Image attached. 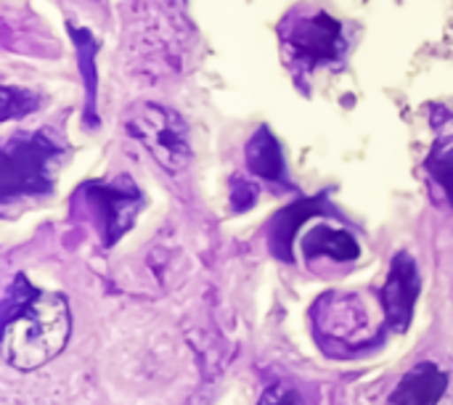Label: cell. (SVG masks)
I'll return each instance as SVG.
<instances>
[{"label":"cell","mask_w":453,"mask_h":405,"mask_svg":"<svg viewBox=\"0 0 453 405\" xmlns=\"http://www.w3.org/2000/svg\"><path fill=\"white\" fill-rule=\"evenodd\" d=\"M3 361L19 371H35L50 363L69 342V302L53 292H37L24 276L16 279L3 308Z\"/></svg>","instance_id":"1"},{"label":"cell","mask_w":453,"mask_h":405,"mask_svg":"<svg viewBox=\"0 0 453 405\" xmlns=\"http://www.w3.org/2000/svg\"><path fill=\"white\" fill-rule=\"evenodd\" d=\"M127 130L165 170L178 172L188 164V127L173 109L159 103H135L127 114Z\"/></svg>","instance_id":"2"},{"label":"cell","mask_w":453,"mask_h":405,"mask_svg":"<svg viewBox=\"0 0 453 405\" xmlns=\"http://www.w3.org/2000/svg\"><path fill=\"white\" fill-rule=\"evenodd\" d=\"M58 149L42 133L16 138L3 149V172L0 191L3 196L16 194H40L50 186V162Z\"/></svg>","instance_id":"3"},{"label":"cell","mask_w":453,"mask_h":405,"mask_svg":"<svg viewBox=\"0 0 453 405\" xmlns=\"http://www.w3.org/2000/svg\"><path fill=\"white\" fill-rule=\"evenodd\" d=\"M88 202L96 210V218L104 225V244L111 247L130 225L141 210V194L130 180L117 183H90L85 188Z\"/></svg>","instance_id":"4"},{"label":"cell","mask_w":453,"mask_h":405,"mask_svg":"<svg viewBox=\"0 0 453 405\" xmlns=\"http://www.w3.org/2000/svg\"><path fill=\"white\" fill-rule=\"evenodd\" d=\"M419 289H422L419 271H417V263L411 260V255H406V252L395 255L388 281L382 284V310H385L388 324L395 332L409 329Z\"/></svg>","instance_id":"5"},{"label":"cell","mask_w":453,"mask_h":405,"mask_svg":"<svg viewBox=\"0 0 453 405\" xmlns=\"http://www.w3.org/2000/svg\"><path fill=\"white\" fill-rule=\"evenodd\" d=\"M287 37L297 48L300 56H308L316 61L334 58L342 50V27L326 13L300 19L297 27Z\"/></svg>","instance_id":"6"},{"label":"cell","mask_w":453,"mask_h":405,"mask_svg":"<svg viewBox=\"0 0 453 405\" xmlns=\"http://www.w3.org/2000/svg\"><path fill=\"white\" fill-rule=\"evenodd\" d=\"M449 374L435 363H419L403 374L390 395L393 405H438L446 395Z\"/></svg>","instance_id":"7"},{"label":"cell","mask_w":453,"mask_h":405,"mask_svg":"<svg viewBox=\"0 0 453 405\" xmlns=\"http://www.w3.org/2000/svg\"><path fill=\"white\" fill-rule=\"evenodd\" d=\"M303 255L308 260L316 257H332L337 263H350L361 255L358 241L342 231V228H332V225H316L313 231L305 233L303 239Z\"/></svg>","instance_id":"8"},{"label":"cell","mask_w":453,"mask_h":405,"mask_svg":"<svg viewBox=\"0 0 453 405\" xmlns=\"http://www.w3.org/2000/svg\"><path fill=\"white\" fill-rule=\"evenodd\" d=\"M247 164L263 180H281L284 178V157L279 141L271 135L268 127H260L247 143Z\"/></svg>","instance_id":"9"},{"label":"cell","mask_w":453,"mask_h":405,"mask_svg":"<svg viewBox=\"0 0 453 405\" xmlns=\"http://www.w3.org/2000/svg\"><path fill=\"white\" fill-rule=\"evenodd\" d=\"M316 210H319L316 199H303V202L287 207L284 212H279L273 218V223H271V249H273V255H279L281 260L292 257V252H289L292 239H295L297 228L305 223V218L311 212H316Z\"/></svg>","instance_id":"10"},{"label":"cell","mask_w":453,"mask_h":405,"mask_svg":"<svg viewBox=\"0 0 453 405\" xmlns=\"http://www.w3.org/2000/svg\"><path fill=\"white\" fill-rule=\"evenodd\" d=\"M427 172L449 191L453 202V135L438 138V143L433 146L427 162H425Z\"/></svg>","instance_id":"11"},{"label":"cell","mask_w":453,"mask_h":405,"mask_svg":"<svg viewBox=\"0 0 453 405\" xmlns=\"http://www.w3.org/2000/svg\"><path fill=\"white\" fill-rule=\"evenodd\" d=\"M37 106V98L32 93H24V90H11L5 88L3 90V119H11V117H19V114H27Z\"/></svg>","instance_id":"12"},{"label":"cell","mask_w":453,"mask_h":405,"mask_svg":"<svg viewBox=\"0 0 453 405\" xmlns=\"http://www.w3.org/2000/svg\"><path fill=\"white\" fill-rule=\"evenodd\" d=\"M255 202H257V186H255L252 180L236 175V178L231 180V207H234V212H244V210H250Z\"/></svg>","instance_id":"13"},{"label":"cell","mask_w":453,"mask_h":405,"mask_svg":"<svg viewBox=\"0 0 453 405\" xmlns=\"http://www.w3.org/2000/svg\"><path fill=\"white\" fill-rule=\"evenodd\" d=\"M257 405H300L297 395L287 387H268Z\"/></svg>","instance_id":"14"}]
</instances>
